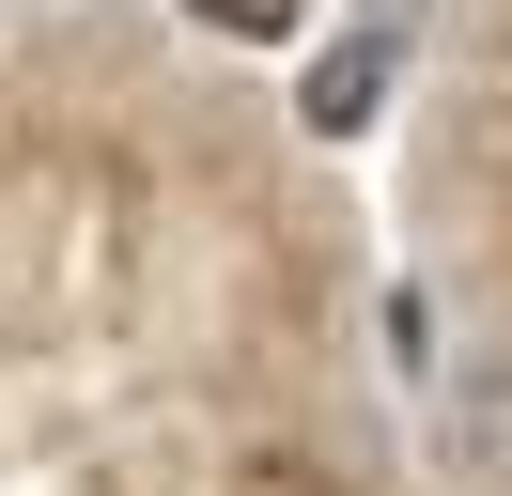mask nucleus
I'll list each match as a JSON object with an SVG mask.
<instances>
[{
  "mask_svg": "<svg viewBox=\"0 0 512 496\" xmlns=\"http://www.w3.org/2000/svg\"><path fill=\"white\" fill-rule=\"evenodd\" d=\"M388 62H404V47H388V31H357V47H342V62H311V93H295V109H311V124H326V140H357V124H373V109H388Z\"/></svg>",
  "mask_w": 512,
  "mask_h": 496,
  "instance_id": "nucleus-2",
  "label": "nucleus"
},
{
  "mask_svg": "<svg viewBox=\"0 0 512 496\" xmlns=\"http://www.w3.org/2000/svg\"><path fill=\"white\" fill-rule=\"evenodd\" d=\"M450 465L466 481H512V341L450 372Z\"/></svg>",
  "mask_w": 512,
  "mask_h": 496,
  "instance_id": "nucleus-1",
  "label": "nucleus"
},
{
  "mask_svg": "<svg viewBox=\"0 0 512 496\" xmlns=\"http://www.w3.org/2000/svg\"><path fill=\"white\" fill-rule=\"evenodd\" d=\"M187 16H202V31H249V47H264V31H295L311 0H187Z\"/></svg>",
  "mask_w": 512,
  "mask_h": 496,
  "instance_id": "nucleus-3",
  "label": "nucleus"
}]
</instances>
